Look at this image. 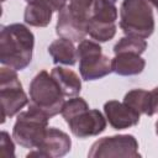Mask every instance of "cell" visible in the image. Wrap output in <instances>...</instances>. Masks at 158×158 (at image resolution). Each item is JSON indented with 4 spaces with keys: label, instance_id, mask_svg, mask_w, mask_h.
<instances>
[{
    "label": "cell",
    "instance_id": "6da1fadb",
    "mask_svg": "<svg viewBox=\"0 0 158 158\" xmlns=\"http://www.w3.org/2000/svg\"><path fill=\"white\" fill-rule=\"evenodd\" d=\"M35 36L22 23L1 26L0 31V63L16 72L23 70L32 60Z\"/></svg>",
    "mask_w": 158,
    "mask_h": 158
},
{
    "label": "cell",
    "instance_id": "cb8c5ba5",
    "mask_svg": "<svg viewBox=\"0 0 158 158\" xmlns=\"http://www.w3.org/2000/svg\"><path fill=\"white\" fill-rule=\"evenodd\" d=\"M158 112V86L148 91V105H147V116H153Z\"/></svg>",
    "mask_w": 158,
    "mask_h": 158
},
{
    "label": "cell",
    "instance_id": "e0dca14e",
    "mask_svg": "<svg viewBox=\"0 0 158 158\" xmlns=\"http://www.w3.org/2000/svg\"><path fill=\"white\" fill-rule=\"evenodd\" d=\"M116 23H101L95 21H89L86 26L88 35L96 42H107L112 40L116 35Z\"/></svg>",
    "mask_w": 158,
    "mask_h": 158
},
{
    "label": "cell",
    "instance_id": "d6986e66",
    "mask_svg": "<svg viewBox=\"0 0 158 158\" xmlns=\"http://www.w3.org/2000/svg\"><path fill=\"white\" fill-rule=\"evenodd\" d=\"M123 102L135 109L137 112L146 115L148 105V91L143 89H132L128 93H126Z\"/></svg>",
    "mask_w": 158,
    "mask_h": 158
},
{
    "label": "cell",
    "instance_id": "ffe728a7",
    "mask_svg": "<svg viewBox=\"0 0 158 158\" xmlns=\"http://www.w3.org/2000/svg\"><path fill=\"white\" fill-rule=\"evenodd\" d=\"M88 109H89V105L83 98L73 96L72 99L64 101V104L62 106L60 115L63 116L65 122H68L70 118H73L74 116H77L78 114H80V112H83V111H85Z\"/></svg>",
    "mask_w": 158,
    "mask_h": 158
},
{
    "label": "cell",
    "instance_id": "8fae6325",
    "mask_svg": "<svg viewBox=\"0 0 158 158\" xmlns=\"http://www.w3.org/2000/svg\"><path fill=\"white\" fill-rule=\"evenodd\" d=\"M56 32L59 37L68 38L73 42H81L83 40H85L88 35L86 25L79 21L72 14L68 5L59 11L56 25Z\"/></svg>",
    "mask_w": 158,
    "mask_h": 158
},
{
    "label": "cell",
    "instance_id": "7a4b0ae2",
    "mask_svg": "<svg viewBox=\"0 0 158 158\" xmlns=\"http://www.w3.org/2000/svg\"><path fill=\"white\" fill-rule=\"evenodd\" d=\"M120 28L126 36L148 38L154 32L153 4L151 0H122Z\"/></svg>",
    "mask_w": 158,
    "mask_h": 158
},
{
    "label": "cell",
    "instance_id": "9a60e30c",
    "mask_svg": "<svg viewBox=\"0 0 158 158\" xmlns=\"http://www.w3.org/2000/svg\"><path fill=\"white\" fill-rule=\"evenodd\" d=\"M117 16L118 12L116 7V0H94L89 21L101 23H116Z\"/></svg>",
    "mask_w": 158,
    "mask_h": 158
},
{
    "label": "cell",
    "instance_id": "7402d4cb",
    "mask_svg": "<svg viewBox=\"0 0 158 158\" xmlns=\"http://www.w3.org/2000/svg\"><path fill=\"white\" fill-rule=\"evenodd\" d=\"M1 156L2 157H14L15 156V146L6 131H1Z\"/></svg>",
    "mask_w": 158,
    "mask_h": 158
},
{
    "label": "cell",
    "instance_id": "ac0fdd59",
    "mask_svg": "<svg viewBox=\"0 0 158 158\" xmlns=\"http://www.w3.org/2000/svg\"><path fill=\"white\" fill-rule=\"evenodd\" d=\"M146 49H147V42L144 38L135 37V36H125L116 42L112 51L115 54L130 52V53H136L141 56Z\"/></svg>",
    "mask_w": 158,
    "mask_h": 158
},
{
    "label": "cell",
    "instance_id": "30bf717a",
    "mask_svg": "<svg viewBox=\"0 0 158 158\" xmlns=\"http://www.w3.org/2000/svg\"><path fill=\"white\" fill-rule=\"evenodd\" d=\"M105 117L114 130H126L138 125L141 114L125 102L109 100L104 104Z\"/></svg>",
    "mask_w": 158,
    "mask_h": 158
},
{
    "label": "cell",
    "instance_id": "603a6c76",
    "mask_svg": "<svg viewBox=\"0 0 158 158\" xmlns=\"http://www.w3.org/2000/svg\"><path fill=\"white\" fill-rule=\"evenodd\" d=\"M27 4H41V5H44L47 7H49L53 12L54 11H60L63 10L65 6H67V1L68 0H25Z\"/></svg>",
    "mask_w": 158,
    "mask_h": 158
},
{
    "label": "cell",
    "instance_id": "277c9868",
    "mask_svg": "<svg viewBox=\"0 0 158 158\" xmlns=\"http://www.w3.org/2000/svg\"><path fill=\"white\" fill-rule=\"evenodd\" d=\"M48 120L49 117L47 115L28 105V110L19 112L16 117L12 128V137L15 142L23 148H37L47 132Z\"/></svg>",
    "mask_w": 158,
    "mask_h": 158
},
{
    "label": "cell",
    "instance_id": "484cf974",
    "mask_svg": "<svg viewBox=\"0 0 158 158\" xmlns=\"http://www.w3.org/2000/svg\"><path fill=\"white\" fill-rule=\"evenodd\" d=\"M156 133H157V136H158V120H157V122H156Z\"/></svg>",
    "mask_w": 158,
    "mask_h": 158
},
{
    "label": "cell",
    "instance_id": "9c48e42d",
    "mask_svg": "<svg viewBox=\"0 0 158 158\" xmlns=\"http://www.w3.org/2000/svg\"><path fill=\"white\" fill-rule=\"evenodd\" d=\"M106 117L96 109H88L67 123L70 128V132L78 138H88L99 136L106 130Z\"/></svg>",
    "mask_w": 158,
    "mask_h": 158
},
{
    "label": "cell",
    "instance_id": "8992f818",
    "mask_svg": "<svg viewBox=\"0 0 158 158\" xmlns=\"http://www.w3.org/2000/svg\"><path fill=\"white\" fill-rule=\"evenodd\" d=\"M0 100H1V123L7 117L21 112V109L28 104V98L22 89V84L16 70L2 67L0 69Z\"/></svg>",
    "mask_w": 158,
    "mask_h": 158
},
{
    "label": "cell",
    "instance_id": "5bb4252c",
    "mask_svg": "<svg viewBox=\"0 0 158 158\" xmlns=\"http://www.w3.org/2000/svg\"><path fill=\"white\" fill-rule=\"evenodd\" d=\"M51 75L58 83L64 96H77L81 90V80L79 75L72 69L64 67H54Z\"/></svg>",
    "mask_w": 158,
    "mask_h": 158
},
{
    "label": "cell",
    "instance_id": "44dd1931",
    "mask_svg": "<svg viewBox=\"0 0 158 158\" xmlns=\"http://www.w3.org/2000/svg\"><path fill=\"white\" fill-rule=\"evenodd\" d=\"M94 0H69V10L72 14L83 23L88 26L91 16V6Z\"/></svg>",
    "mask_w": 158,
    "mask_h": 158
},
{
    "label": "cell",
    "instance_id": "d4e9b609",
    "mask_svg": "<svg viewBox=\"0 0 158 158\" xmlns=\"http://www.w3.org/2000/svg\"><path fill=\"white\" fill-rule=\"evenodd\" d=\"M152 1V4H153V7H156L157 10H158V0H151Z\"/></svg>",
    "mask_w": 158,
    "mask_h": 158
},
{
    "label": "cell",
    "instance_id": "2e32d148",
    "mask_svg": "<svg viewBox=\"0 0 158 158\" xmlns=\"http://www.w3.org/2000/svg\"><path fill=\"white\" fill-rule=\"evenodd\" d=\"M53 11L41 4H27L23 12V20L27 25L33 27H46L52 20Z\"/></svg>",
    "mask_w": 158,
    "mask_h": 158
},
{
    "label": "cell",
    "instance_id": "4fadbf2b",
    "mask_svg": "<svg viewBox=\"0 0 158 158\" xmlns=\"http://www.w3.org/2000/svg\"><path fill=\"white\" fill-rule=\"evenodd\" d=\"M48 53L51 54L54 64L74 65L78 59L74 42L64 37H59L58 40H54L48 46Z\"/></svg>",
    "mask_w": 158,
    "mask_h": 158
},
{
    "label": "cell",
    "instance_id": "4316f807",
    "mask_svg": "<svg viewBox=\"0 0 158 158\" xmlns=\"http://www.w3.org/2000/svg\"><path fill=\"white\" fill-rule=\"evenodd\" d=\"M1 1H5V0H1Z\"/></svg>",
    "mask_w": 158,
    "mask_h": 158
},
{
    "label": "cell",
    "instance_id": "3957f363",
    "mask_svg": "<svg viewBox=\"0 0 158 158\" xmlns=\"http://www.w3.org/2000/svg\"><path fill=\"white\" fill-rule=\"evenodd\" d=\"M30 104L38 109L49 118L60 114L64 104V94L54 78L47 72L41 70L30 83Z\"/></svg>",
    "mask_w": 158,
    "mask_h": 158
},
{
    "label": "cell",
    "instance_id": "5b68a950",
    "mask_svg": "<svg viewBox=\"0 0 158 158\" xmlns=\"http://www.w3.org/2000/svg\"><path fill=\"white\" fill-rule=\"evenodd\" d=\"M77 56L79 59V73L83 80H98L112 72L111 59L102 53V48L96 41L83 40L79 42Z\"/></svg>",
    "mask_w": 158,
    "mask_h": 158
},
{
    "label": "cell",
    "instance_id": "7c38bea8",
    "mask_svg": "<svg viewBox=\"0 0 158 158\" xmlns=\"http://www.w3.org/2000/svg\"><path fill=\"white\" fill-rule=\"evenodd\" d=\"M144 67H146V60L139 54L136 53H130V52L117 53L111 59L112 72L122 77L141 74Z\"/></svg>",
    "mask_w": 158,
    "mask_h": 158
},
{
    "label": "cell",
    "instance_id": "ba28073f",
    "mask_svg": "<svg viewBox=\"0 0 158 158\" xmlns=\"http://www.w3.org/2000/svg\"><path fill=\"white\" fill-rule=\"evenodd\" d=\"M72 148L70 137L59 128L49 127L44 135V138L37 148H33L27 157L41 158H60L64 157Z\"/></svg>",
    "mask_w": 158,
    "mask_h": 158
},
{
    "label": "cell",
    "instance_id": "52a82bcc",
    "mask_svg": "<svg viewBox=\"0 0 158 158\" xmlns=\"http://www.w3.org/2000/svg\"><path fill=\"white\" fill-rule=\"evenodd\" d=\"M89 158H106V157H121V158H138V142L132 135H115L102 137L95 141L90 151Z\"/></svg>",
    "mask_w": 158,
    "mask_h": 158
}]
</instances>
